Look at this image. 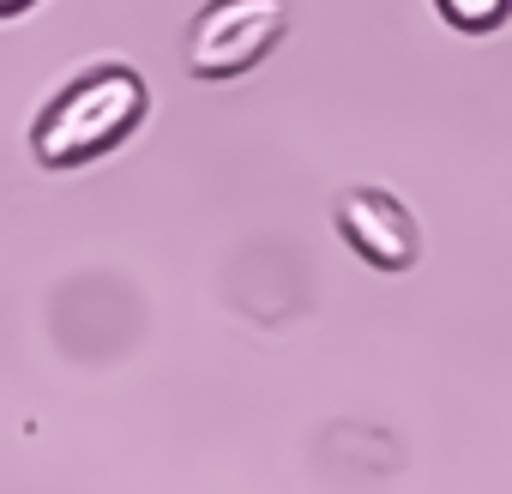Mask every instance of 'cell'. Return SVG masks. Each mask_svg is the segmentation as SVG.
Segmentation results:
<instances>
[{"label": "cell", "mask_w": 512, "mask_h": 494, "mask_svg": "<svg viewBox=\"0 0 512 494\" xmlns=\"http://www.w3.org/2000/svg\"><path fill=\"white\" fill-rule=\"evenodd\" d=\"M145 121V79L127 73V67H103L91 79H79L73 91H61L31 145L49 169H67V163H85V157H103L109 145H121L133 127Z\"/></svg>", "instance_id": "cell-1"}, {"label": "cell", "mask_w": 512, "mask_h": 494, "mask_svg": "<svg viewBox=\"0 0 512 494\" xmlns=\"http://www.w3.org/2000/svg\"><path fill=\"white\" fill-rule=\"evenodd\" d=\"M290 25V0H211L187 31V67L199 79H235L260 67Z\"/></svg>", "instance_id": "cell-2"}, {"label": "cell", "mask_w": 512, "mask_h": 494, "mask_svg": "<svg viewBox=\"0 0 512 494\" xmlns=\"http://www.w3.org/2000/svg\"><path fill=\"white\" fill-rule=\"evenodd\" d=\"M338 229H344V241L356 247V254L368 266H380V272H404L416 260V217L392 193H380V187L344 193L338 199Z\"/></svg>", "instance_id": "cell-3"}, {"label": "cell", "mask_w": 512, "mask_h": 494, "mask_svg": "<svg viewBox=\"0 0 512 494\" xmlns=\"http://www.w3.org/2000/svg\"><path fill=\"white\" fill-rule=\"evenodd\" d=\"M434 7H440L458 31H494V25L512 13V0H434Z\"/></svg>", "instance_id": "cell-4"}, {"label": "cell", "mask_w": 512, "mask_h": 494, "mask_svg": "<svg viewBox=\"0 0 512 494\" xmlns=\"http://www.w3.org/2000/svg\"><path fill=\"white\" fill-rule=\"evenodd\" d=\"M31 7V0H0V13H25Z\"/></svg>", "instance_id": "cell-5"}]
</instances>
